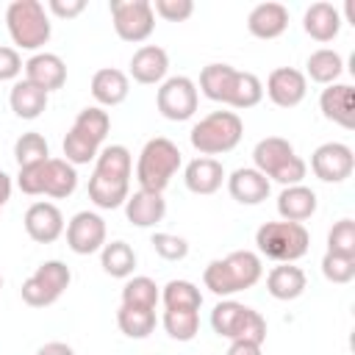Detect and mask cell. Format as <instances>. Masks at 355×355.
<instances>
[{
	"label": "cell",
	"instance_id": "6da1fadb",
	"mask_svg": "<svg viewBox=\"0 0 355 355\" xmlns=\"http://www.w3.org/2000/svg\"><path fill=\"white\" fill-rule=\"evenodd\" d=\"M261 275H263V266L252 250H233L230 255L216 258L205 266L202 283L216 297H230L236 291L252 288L261 280Z\"/></svg>",
	"mask_w": 355,
	"mask_h": 355
},
{
	"label": "cell",
	"instance_id": "7a4b0ae2",
	"mask_svg": "<svg viewBox=\"0 0 355 355\" xmlns=\"http://www.w3.org/2000/svg\"><path fill=\"white\" fill-rule=\"evenodd\" d=\"M178 169H180V150H178V144L164 139V136H155L139 153L136 180H139L141 189L161 194L169 186V180L175 178Z\"/></svg>",
	"mask_w": 355,
	"mask_h": 355
},
{
	"label": "cell",
	"instance_id": "3957f363",
	"mask_svg": "<svg viewBox=\"0 0 355 355\" xmlns=\"http://www.w3.org/2000/svg\"><path fill=\"white\" fill-rule=\"evenodd\" d=\"M241 133H244V125L236 111H211L191 128L189 139L200 155L211 158V155L230 153L241 141Z\"/></svg>",
	"mask_w": 355,
	"mask_h": 355
},
{
	"label": "cell",
	"instance_id": "277c9868",
	"mask_svg": "<svg viewBox=\"0 0 355 355\" xmlns=\"http://www.w3.org/2000/svg\"><path fill=\"white\" fill-rule=\"evenodd\" d=\"M211 327L216 336L230 341H252V344L266 341V319L250 305H241L236 300H222L214 305Z\"/></svg>",
	"mask_w": 355,
	"mask_h": 355
},
{
	"label": "cell",
	"instance_id": "5b68a950",
	"mask_svg": "<svg viewBox=\"0 0 355 355\" xmlns=\"http://www.w3.org/2000/svg\"><path fill=\"white\" fill-rule=\"evenodd\" d=\"M255 244L261 255L280 263H294L308 252L311 236L300 222H263L255 230Z\"/></svg>",
	"mask_w": 355,
	"mask_h": 355
},
{
	"label": "cell",
	"instance_id": "8992f818",
	"mask_svg": "<svg viewBox=\"0 0 355 355\" xmlns=\"http://www.w3.org/2000/svg\"><path fill=\"white\" fill-rule=\"evenodd\" d=\"M6 25L17 47L39 50L50 39V19L39 0H14L6 8Z\"/></svg>",
	"mask_w": 355,
	"mask_h": 355
},
{
	"label": "cell",
	"instance_id": "52a82bcc",
	"mask_svg": "<svg viewBox=\"0 0 355 355\" xmlns=\"http://www.w3.org/2000/svg\"><path fill=\"white\" fill-rule=\"evenodd\" d=\"M69 280H72V272H69V266L64 261H44L22 283L19 291H22V300L31 308H44V305H53L64 294Z\"/></svg>",
	"mask_w": 355,
	"mask_h": 355
},
{
	"label": "cell",
	"instance_id": "ba28073f",
	"mask_svg": "<svg viewBox=\"0 0 355 355\" xmlns=\"http://www.w3.org/2000/svg\"><path fill=\"white\" fill-rule=\"evenodd\" d=\"M114 31L125 42H144L155 28V14L150 0H111Z\"/></svg>",
	"mask_w": 355,
	"mask_h": 355
},
{
	"label": "cell",
	"instance_id": "9c48e42d",
	"mask_svg": "<svg viewBox=\"0 0 355 355\" xmlns=\"http://www.w3.org/2000/svg\"><path fill=\"white\" fill-rule=\"evenodd\" d=\"M158 111L172 119V122H186L194 116L197 111V103H200V94H197V83L186 75H172L161 83L158 89Z\"/></svg>",
	"mask_w": 355,
	"mask_h": 355
},
{
	"label": "cell",
	"instance_id": "30bf717a",
	"mask_svg": "<svg viewBox=\"0 0 355 355\" xmlns=\"http://www.w3.org/2000/svg\"><path fill=\"white\" fill-rule=\"evenodd\" d=\"M311 169L319 180L324 183H341L352 175L355 169V155L347 144L341 141H324L313 150L311 155Z\"/></svg>",
	"mask_w": 355,
	"mask_h": 355
},
{
	"label": "cell",
	"instance_id": "8fae6325",
	"mask_svg": "<svg viewBox=\"0 0 355 355\" xmlns=\"http://www.w3.org/2000/svg\"><path fill=\"white\" fill-rule=\"evenodd\" d=\"M67 244L78 255H92L105 244V222L94 211H78L67 225Z\"/></svg>",
	"mask_w": 355,
	"mask_h": 355
},
{
	"label": "cell",
	"instance_id": "7c38bea8",
	"mask_svg": "<svg viewBox=\"0 0 355 355\" xmlns=\"http://www.w3.org/2000/svg\"><path fill=\"white\" fill-rule=\"evenodd\" d=\"M305 92H308V80L300 69L294 67H277L269 72L266 78V94L275 105L280 108H294L305 100Z\"/></svg>",
	"mask_w": 355,
	"mask_h": 355
},
{
	"label": "cell",
	"instance_id": "4fadbf2b",
	"mask_svg": "<svg viewBox=\"0 0 355 355\" xmlns=\"http://www.w3.org/2000/svg\"><path fill=\"white\" fill-rule=\"evenodd\" d=\"M25 230L39 244H53L64 233V214L53 202H33L25 211Z\"/></svg>",
	"mask_w": 355,
	"mask_h": 355
},
{
	"label": "cell",
	"instance_id": "5bb4252c",
	"mask_svg": "<svg viewBox=\"0 0 355 355\" xmlns=\"http://www.w3.org/2000/svg\"><path fill=\"white\" fill-rule=\"evenodd\" d=\"M319 108H322L324 119H330L347 130L355 128V89L349 83H330L319 97Z\"/></svg>",
	"mask_w": 355,
	"mask_h": 355
},
{
	"label": "cell",
	"instance_id": "9a60e30c",
	"mask_svg": "<svg viewBox=\"0 0 355 355\" xmlns=\"http://www.w3.org/2000/svg\"><path fill=\"white\" fill-rule=\"evenodd\" d=\"M25 80L50 94L67 83V64L55 53H36L25 61Z\"/></svg>",
	"mask_w": 355,
	"mask_h": 355
},
{
	"label": "cell",
	"instance_id": "2e32d148",
	"mask_svg": "<svg viewBox=\"0 0 355 355\" xmlns=\"http://www.w3.org/2000/svg\"><path fill=\"white\" fill-rule=\"evenodd\" d=\"M288 28V8L283 3H258L247 14V31L255 39H277Z\"/></svg>",
	"mask_w": 355,
	"mask_h": 355
},
{
	"label": "cell",
	"instance_id": "e0dca14e",
	"mask_svg": "<svg viewBox=\"0 0 355 355\" xmlns=\"http://www.w3.org/2000/svg\"><path fill=\"white\" fill-rule=\"evenodd\" d=\"M227 191L241 205H258L269 197V178L255 166H241L227 178Z\"/></svg>",
	"mask_w": 355,
	"mask_h": 355
},
{
	"label": "cell",
	"instance_id": "ac0fdd59",
	"mask_svg": "<svg viewBox=\"0 0 355 355\" xmlns=\"http://www.w3.org/2000/svg\"><path fill=\"white\" fill-rule=\"evenodd\" d=\"M164 214H166V200L158 191L139 189L125 200V216L136 227H153L164 219Z\"/></svg>",
	"mask_w": 355,
	"mask_h": 355
},
{
	"label": "cell",
	"instance_id": "d6986e66",
	"mask_svg": "<svg viewBox=\"0 0 355 355\" xmlns=\"http://www.w3.org/2000/svg\"><path fill=\"white\" fill-rule=\"evenodd\" d=\"M183 180H186V189L194 191V194H214V191L222 189L225 166H222L216 158L200 155V158H194V161L186 164Z\"/></svg>",
	"mask_w": 355,
	"mask_h": 355
},
{
	"label": "cell",
	"instance_id": "ffe728a7",
	"mask_svg": "<svg viewBox=\"0 0 355 355\" xmlns=\"http://www.w3.org/2000/svg\"><path fill=\"white\" fill-rule=\"evenodd\" d=\"M302 28L316 42H333L338 36V31H341V14H338V8L333 3H324V0L311 3L305 8Z\"/></svg>",
	"mask_w": 355,
	"mask_h": 355
},
{
	"label": "cell",
	"instance_id": "44dd1931",
	"mask_svg": "<svg viewBox=\"0 0 355 355\" xmlns=\"http://www.w3.org/2000/svg\"><path fill=\"white\" fill-rule=\"evenodd\" d=\"M169 69V55L158 44H144L130 58V75L139 83H161Z\"/></svg>",
	"mask_w": 355,
	"mask_h": 355
},
{
	"label": "cell",
	"instance_id": "7402d4cb",
	"mask_svg": "<svg viewBox=\"0 0 355 355\" xmlns=\"http://www.w3.org/2000/svg\"><path fill=\"white\" fill-rule=\"evenodd\" d=\"M294 155H297V153H294L291 141H286V139H280V136H266V139H261V141L255 144V150H252L255 169H258L261 175H266V178H275Z\"/></svg>",
	"mask_w": 355,
	"mask_h": 355
},
{
	"label": "cell",
	"instance_id": "603a6c76",
	"mask_svg": "<svg viewBox=\"0 0 355 355\" xmlns=\"http://www.w3.org/2000/svg\"><path fill=\"white\" fill-rule=\"evenodd\" d=\"M277 214L283 216V222H305L316 214V191L297 183V186H286L277 194Z\"/></svg>",
	"mask_w": 355,
	"mask_h": 355
},
{
	"label": "cell",
	"instance_id": "cb8c5ba5",
	"mask_svg": "<svg viewBox=\"0 0 355 355\" xmlns=\"http://www.w3.org/2000/svg\"><path fill=\"white\" fill-rule=\"evenodd\" d=\"M128 92H130L128 75L116 67H103L92 78V97L100 105H119L128 97Z\"/></svg>",
	"mask_w": 355,
	"mask_h": 355
},
{
	"label": "cell",
	"instance_id": "d4e9b609",
	"mask_svg": "<svg viewBox=\"0 0 355 355\" xmlns=\"http://www.w3.org/2000/svg\"><path fill=\"white\" fill-rule=\"evenodd\" d=\"M305 272L294 263H280L275 266L269 275H266V291L275 297V300H297L302 291H305Z\"/></svg>",
	"mask_w": 355,
	"mask_h": 355
},
{
	"label": "cell",
	"instance_id": "484cf974",
	"mask_svg": "<svg viewBox=\"0 0 355 355\" xmlns=\"http://www.w3.org/2000/svg\"><path fill=\"white\" fill-rule=\"evenodd\" d=\"M130 194V180H119V178H105V175H97L92 172L89 178V200L97 205V208H119Z\"/></svg>",
	"mask_w": 355,
	"mask_h": 355
},
{
	"label": "cell",
	"instance_id": "4316f807",
	"mask_svg": "<svg viewBox=\"0 0 355 355\" xmlns=\"http://www.w3.org/2000/svg\"><path fill=\"white\" fill-rule=\"evenodd\" d=\"M8 103H11V111L19 119H36L47 108V92L39 89V86H33L31 80H17L11 86Z\"/></svg>",
	"mask_w": 355,
	"mask_h": 355
},
{
	"label": "cell",
	"instance_id": "83f0119b",
	"mask_svg": "<svg viewBox=\"0 0 355 355\" xmlns=\"http://www.w3.org/2000/svg\"><path fill=\"white\" fill-rule=\"evenodd\" d=\"M78 186V172L69 161L64 158H47V172H44V194L64 200L75 191Z\"/></svg>",
	"mask_w": 355,
	"mask_h": 355
},
{
	"label": "cell",
	"instance_id": "f1b7e54d",
	"mask_svg": "<svg viewBox=\"0 0 355 355\" xmlns=\"http://www.w3.org/2000/svg\"><path fill=\"white\" fill-rule=\"evenodd\" d=\"M100 263L111 277H130L136 269V252L128 241H111V244H103Z\"/></svg>",
	"mask_w": 355,
	"mask_h": 355
},
{
	"label": "cell",
	"instance_id": "f546056e",
	"mask_svg": "<svg viewBox=\"0 0 355 355\" xmlns=\"http://www.w3.org/2000/svg\"><path fill=\"white\" fill-rule=\"evenodd\" d=\"M233 75H236V69L230 64H208L200 72V92L214 103H227Z\"/></svg>",
	"mask_w": 355,
	"mask_h": 355
},
{
	"label": "cell",
	"instance_id": "4dcf8cb0",
	"mask_svg": "<svg viewBox=\"0 0 355 355\" xmlns=\"http://www.w3.org/2000/svg\"><path fill=\"white\" fill-rule=\"evenodd\" d=\"M116 324L128 338H147L155 330V311L153 308H136V305H119Z\"/></svg>",
	"mask_w": 355,
	"mask_h": 355
},
{
	"label": "cell",
	"instance_id": "1f68e13d",
	"mask_svg": "<svg viewBox=\"0 0 355 355\" xmlns=\"http://www.w3.org/2000/svg\"><path fill=\"white\" fill-rule=\"evenodd\" d=\"M263 97V83L258 80V75L252 72H239L230 80V92H227V105L233 108H252L258 105Z\"/></svg>",
	"mask_w": 355,
	"mask_h": 355
},
{
	"label": "cell",
	"instance_id": "d6a6232c",
	"mask_svg": "<svg viewBox=\"0 0 355 355\" xmlns=\"http://www.w3.org/2000/svg\"><path fill=\"white\" fill-rule=\"evenodd\" d=\"M305 67H308L311 80L330 86V83H336L338 75L344 72V58H341L336 50L322 47V50H313V53L308 55V64H305Z\"/></svg>",
	"mask_w": 355,
	"mask_h": 355
},
{
	"label": "cell",
	"instance_id": "836d02e7",
	"mask_svg": "<svg viewBox=\"0 0 355 355\" xmlns=\"http://www.w3.org/2000/svg\"><path fill=\"white\" fill-rule=\"evenodd\" d=\"M94 172L97 175H105V178H119V180H130V150L125 144H111L105 150L97 153L94 158Z\"/></svg>",
	"mask_w": 355,
	"mask_h": 355
},
{
	"label": "cell",
	"instance_id": "e575fe53",
	"mask_svg": "<svg viewBox=\"0 0 355 355\" xmlns=\"http://www.w3.org/2000/svg\"><path fill=\"white\" fill-rule=\"evenodd\" d=\"M161 300L169 308H186V311H200L202 305V294L191 280H169L161 291Z\"/></svg>",
	"mask_w": 355,
	"mask_h": 355
},
{
	"label": "cell",
	"instance_id": "d590c367",
	"mask_svg": "<svg viewBox=\"0 0 355 355\" xmlns=\"http://www.w3.org/2000/svg\"><path fill=\"white\" fill-rule=\"evenodd\" d=\"M164 330L175 341H191L200 330V313L186 308H169L164 311Z\"/></svg>",
	"mask_w": 355,
	"mask_h": 355
},
{
	"label": "cell",
	"instance_id": "8d00e7d4",
	"mask_svg": "<svg viewBox=\"0 0 355 355\" xmlns=\"http://www.w3.org/2000/svg\"><path fill=\"white\" fill-rule=\"evenodd\" d=\"M108 128H111L108 111H103L100 105H89V108H83V111L75 116V125H72V130H78L80 136L92 139L94 144H100V141L108 136Z\"/></svg>",
	"mask_w": 355,
	"mask_h": 355
},
{
	"label": "cell",
	"instance_id": "74e56055",
	"mask_svg": "<svg viewBox=\"0 0 355 355\" xmlns=\"http://www.w3.org/2000/svg\"><path fill=\"white\" fill-rule=\"evenodd\" d=\"M161 300L158 294V286L153 277H130L125 286H122V305H136V308H153L155 311V302Z\"/></svg>",
	"mask_w": 355,
	"mask_h": 355
},
{
	"label": "cell",
	"instance_id": "f35d334b",
	"mask_svg": "<svg viewBox=\"0 0 355 355\" xmlns=\"http://www.w3.org/2000/svg\"><path fill=\"white\" fill-rule=\"evenodd\" d=\"M14 158L22 166H31V164H39V161H47L50 158V147L44 141L42 133L31 130V133H22L17 141H14Z\"/></svg>",
	"mask_w": 355,
	"mask_h": 355
},
{
	"label": "cell",
	"instance_id": "ab89813d",
	"mask_svg": "<svg viewBox=\"0 0 355 355\" xmlns=\"http://www.w3.org/2000/svg\"><path fill=\"white\" fill-rule=\"evenodd\" d=\"M327 252L355 258V222L352 219H338L330 233H327Z\"/></svg>",
	"mask_w": 355,
	"mask_h": 355
},
{
	"label": "cell",
	"instance_id": "60d3db41",
	"mask_svg": "<svg viewBox=\"0 0 355 355\" xmlns=\"http://www.w3.org/2000/svg\"><path fill=\"white\" fill-rule=\"evenodd\" d=\"M97 147L100 144H94L92 139H86V136H80L78 130L69 128V133L64 136V155H67L64 161H69L72 166L75 164H89V161L97 158V153H100Z\"/></svg>",
	"mask_w": 355,
	"mask_h": 355
},
{
	"label": "cell",
	"instance_id": "b9f144b4",
	"mask_svg": "<svg viewBox=\"0 0 355 355\" xmlns=\"http://www.w3.org/2000/svg\"><path fill=\"white\" fill-rule=\"evenodd\" d=\"M150 244L164 261H183L189 255V241L175 233H153Z\"/></svg>",
	"mask_w": 355,
	"mask_h": 355
},
{
	"label": "cell",
	"instance_id": "7bdbcfd3",
	"mask_svg": "<svg viewBox=\"0 0 355 355\" xmlns=\"http://www.w3.org/2000/svg\"><path fill=\"white\" fill-rule=\"evenodd\" d=\"M322 275L330 283H349L355 277V258H344L336 252H324L322 258Z\"/></svg>",
	"mask_w": 355,
	"mask_h": 355
},
{
	"label": "cell",
	"instance_id": "ee69618b",
	"mask_svg": "<svg viewBox=\"0 0 355 355\" xmlns=\"http://www.w3.org/2000/svg\"><path fill=\"white\" fill-rule=\"evenodd\" d=\"M44 172H47V161L22 166L19 169V178H17L19 191L22 194H44Z\"/></svg>",
	"mask_w": 355,
	"mask_h": 355
},
{
	"label": "cell",
	"instance_id": "f6af8a7d",
	"mask_svg": "<svg viewBox=\"0 0 355 355\" xmlns=\"http://www.w3.org/2000/svg\"><path fill=\"white\" fill-rule=\"evenodd\" d=\"M153 14L164 17L166 22H183L194 14V3L191 0H155Z\"/></svg>",
	"mask_w": 355,
	"mask_h": 355
},
{
	"label": "cell",
	"instance_id": "bcb514c9",
	"mask_svg": "<svg viewBox=\"0 0 355 355\" xmlns=\"http://www.w3.org/2000/svg\"><path fill=\"white\" fill-rule=\"evenodd\" d=\"M22 58L14 47H3L0 44V80H14L22 72Z\"/></svg>",
	"mask_w": 355,
	"mask_h": 355
},
{
	"label": "cell",
	"instance_id": "7dc6e473",
	"mask_svg": "<svg viewBox=\"0 0 355 355\" xmlns=\"http://www.w3.org/2000/svg\"><path fill=\"white\" fill-rule=\"evenodd\" d=\"M47 8L55 14V17H78L83 8H86V0H50Z\"/></svg>",
	"mask_w": 355,
	"mask_h": 355
},
{
	"label": "cell",
	"instance_id": "c3c4849f",
	"mask_svg": "<svg viewBox=\"0 0 355 355\" xmlns=\"http://www.w3.org/2000/svg\"><path fill=\"white\" fill-rule=\"evenodd\" d=\"M225 355H261V344L252 341H230Z\"/></svg>",
	"mask_w": 355,
	"mask_h": 355
},
{
	"label": "cell",
	"instance_id": "681fc988",
	"mask_svg": "<svg viewBox=\"0 0 355 355\" xmlns=\"http://www.w3.org/2000/svg\"><path fill=\"white\" fill-rule=\"evenodd\" d=\"M36 355H75V352H72V347L64 344V341H50V344H44V347H39Z\"/></svg>",
	"mask_w": 355,
	"mask_h": 355
},
{
	"label": "cell",
	"instance_id": "f907efd6",
	"mask_svg": "<svg viewBox=\"0 0 355 355\" xmlns=\"http://www.w3.org/2000/svg\"><path fill=\"white\" fill-rule=\"evenodd\" d=\"M8 200H11V178L0 169V208H3Z\"/></svg>",
	"mask_w": 355,
	"mask_h": 355
},
{
	"label": "cell",
	"instance_id": "816d5d0a",
	"mask_svg": "<svg viewBox=\"0 0 355 355\" xmlns=\"http://www.w3.org/2000/svg\"><path fill=\"white\" fill-rule=\"evenodd\" d=\"M0 288H3V275H0Z\"/></svg>",
	"mask_w": 355,
	"mask_h": 355
}]
</instances>
